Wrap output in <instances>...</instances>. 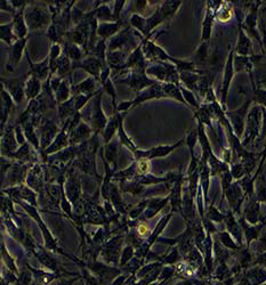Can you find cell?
Masks as SVG:
<instances>
[{"instance_id": "obj_11", "label": "cell", "mask_w": 266, "mask_h": 285, "mask_svg": "<svg viewBox=\"0 0 266 285\" xmlns=\"http://www.w3.org/2000/svg\"><path fill=\"white\" fill-rule=\"evenodd\" d=\"M69 128V126H68ZM93 128L89 123H87L84 119L79 122L77 126L69 129V135H70V145H80V144L86 143L94 135Z\"/></svg>"}, {"instance_id": "obj_39", "label": "cell", "mask_w": 266, "mask_h": 285, "mask_svg": "<svg viewBox=\"0 0 266 285\" xmlns=\"http://www.w3.org/2000/svg\"><path fill=\"white\" fill-rule=\"evenodd\" d=\"M207 56H208V42L202 41L201 45L199 46V48L196 49L192 62L195 65L203 64L207 61Z\"/></svg>"}, {"instance_id": "obj_47", "label": "cell", "mask_w": 266, "mask_h": 285, "mask_svg": "<svg viewBox=\"0 0 266 285\" xmlns=\"http://www.w3.org/2000/svg\"><path fill=\"white\" fill-rule=\"evenodd\" d=\"M128 1L126 0H116L113 5V16H114V21H120L121 19V14H123V11L126 6Z\"/></svg>"}, {"instance_id": "obj_45", "label": "cell", "mask_w": 266, "mask_h": 285, "mask_svg": "<svg viewBox=\"0 0 266 285\" xmlns=\"http://www.w3.org/2000/svg\"><path fill=\"white\" fill-rule=\"evenodd\" d=\"M232 16V9L229 4H221L217 11V18L221 22H228Z\"/></svg>"}, {"instance_id": "obj_34", "label": "cell", "mask_w": 266, "mask_h": 285, "mask_svg": "<svg viewBox=\"0 0 266 285\" xmlns=\"http://www.w3.org/2000/svg\"><path fill=\"white\" fill-rule=\"evenodd\" d=\"M119 139L114 138L113 140H111V142L107 144V145H105L104 147V158L105 160H107V162L109 163H113L114 166L117 165V155H118V146H119Z\"/></svg>"}, {"instance_id": "obj_37", "label": "cell", "mask_w": 266, "mask_h": 285, "mask_svg": "<svg viewBox=\"0 0 266 285\" xmlns=\"http://www.w3.org/2000/svg\"><path fill=\"white\" fill-rule=\"evenodd\" d=\"M41 169L39 166H34L28 177V184L35 189H39L41 186Z\"/></svg>"}, {"instance_id": "obj_10", "label": "cell", "mask_w": 266, "mask_h": 285, "mask_svg": "<svg viewBox=\"0 0 266 285\" xmlns=\"http://www.w3.org/2000/svg\"><path fill=\"white\" fill-rule=\"evenodd\" d=\"M19 149V144L16 139L15 124L8 123L1 133V154L2 156L12 158L13 154Z\"/></svg>"}, {"instance_id": "obj_41", "label": "cell", "mask_w": 266, "mask_h": 285, "mask_svg": "<svg viewBox=\"0 0 266 285\" xmlns=\"http://www.w3.org/2000/svg\"><path fill=\"white\" fill-rule=\"evenodd\" d=\"M32 154V145L29 142L19 146V149L13 154V159H19V160H25L28 159Z\"/></svg>"}, {"instance_id": "obj_13", "label": "cell", "mask_w": 266, "mask_h": 285, "mask_svg": "<svg viewBox=\"0 0 266 285\" xmlns=\"http://www.w3.org/2000/svg\"><path fill=\"white\" fill-rule=\"evenodd\" d=\"M161 98H167L165 95V91H163L162 84L158 83L153 86H151L143 91H141L140 94H137L135 97L131 100V106L135 107L140 104L145 103V101H152V100H161Z\"/></svg>"}, {"instance_id": "obj_28", "label": "cell", "mask_w": 266, "mask_h": 285, "mask_svg": "<svg viewBox=\"0 0 266 285\" xmlns=\"http://www.w3.org/2000/svg\"><path fill=\"white\" fill-rule=\"evenodd\" d=\"M0 39L8 47H11L12 45H14L18 40L14 34V24H13V21L9 23H1V25H0Z\"/></svg>"}, {"instance_id": "obj_5", "label": "cell", "mask_w": 266, "mask_h": 285, "mask_svg": "<svg viewBox=\"0 0 266 285\" xmlns=\"http://www.w3.org/2000/svg\"><path fill=\"white\" fill-rule=\"evenodd\" d=\"M28 78L29 73L15 78H1V86L8 91L16 105H21L24 100H26L25 83Z\"/></svg>"}, {"instance_id": "obj_19", "label": "cell", "mask_w": 266, "mask_h": 285, "mask_svg": "<svg viewBox=\"0 0 266 285\" xmlns=\"http://www.w3.org/2000/svg\"><path fill=\"white\" fill-rule=\"evenodd\" d=\"M124 117H126V113L113 112L112 116L109 117V121H107L106 127H105L103 133L101 134L102 137H103L105 145H107V144H109L111 140H113L114 138H116L118 130H119L120 121Z\"/></svg>"}, {"instance_id": "obj_7", "label": "cell", "mask_w": 266, "mask_h": 285, "mask_svg": "<svg viewBox=\"0 0 266 285\" xmlns=\"http://www.w3.org/2000/svg\"><path fill=\"white\" fill-rule=\"evenodd\" d=\"M72 84H71L69 79H62L58 75H51V86L57 105L69 101L72 97Z\"/></svg>"}, {"instance_id": "obj_27", "label": "cell", "mask_w": 266, "mask_h": 285, "mask_svg": "<svg viewBox=\"0 0 266 285\" xmlns=\"http://www.w3.org/2000/svg\"><path fill=\"white\" fill-rule=\"evenodd\" d=\"M57 113H58V117H60L62 124H63L65 121L71 119V117L75 116L77 113H79V112H77V110H75V106H74V103H73V100H72V97L69 101H64V103L58 104Z\"/></svg>"}, {"instance_id": "obj_29", "label": "cell", "mask_w": 266, "mask_h": 285, "mask_svg": "<svg viewBox=\"0 0 266 285\" xmlns=\"http://www.w3.org/2000/svg\"><path fill=\"white\" fill-rule=\"evenodd\" d=\"M162 88L167 98H172V100L179 101L180 104L189 107L188 103L184 100L182 90H180V86H177V84H162Z\"/></svg>"}, {"instance_id": "obj_4", "label": "cell", "mask_w": 266, "mask_h": 285, "mask_svg": "<svg viewBox=\"0 0 266 285\" xmlns=\"http://www.w3.org/2000/svg\"><path fill=\"white\" fill-rule=\"evenodd\" d=\"M117 84H126L128 88H130L136 95L140 94L146 88H149L153 84H158L156 80L150 78L146 74V71H136V70H129L124 71V74L123 78H118L116 79Z\"/></svg>"}, {"instance_id": "obj_17", "label": "cell", "mask_w": 266, "mask_h": 285, "mask_svg": "<svg viewBox=\"0 0 266 285\" xmlns=\"http://www.w3.org/2000/svg\"><path fill=\"white\" fill-rule=\"evenodd\" d=\"M126 23L121 18L120 21L117 22H105V23H98L97 28V37L102 40L109 41L111 38H113L118 32H120L124 28H126Z\"/></svg>"}, {"instance_id": "obj_33", "label": "cell", "mask_w": 266, "mask_h": 285, "mask_svg": "<svg viewBox=\"0 0 266 285\" xmlns=\"http://www.w3.org/2000/svg\"><path fill=\"white\" fill-rule=\"evenodd\" d=\"M213 21H214V13H213L212 8L208 4V9L206 12L205 19L202 22V34H201V40L208 41L212 35V29H213Z\"/></svg>"}, {"instance_id": "obj_6", "label": "cell", "mask_w": 266, "mask_h": 285, "mask_svg": "<svg viewBox=\"0 0 266 285\" xmlns=\"http://www.w3.org/2000/svg\"><path fill=\"white\" fill-rule=\"evenodd\" d=\"M62 127H58V124L55 121L49 120L47 117H42L40 122H39L37 130L39 139H40V151L42 153L51 146V144L54 142L56 136L60 133Z\"/></svg>"}, {"instance_id": "obj_16", "label": "cell", "mask_w": 266, "mask_h": 285, "mask_svg": "<svg viewBox=\"0 0 266 285\" xmlns=\"http://www.w3.org/2000/svg\"><path fill=\"white\" fill-rule=\"evenodd\" d=\"M71 146L70 145V135H69V128H68V122H64L62 124V128L56 136V138L54 139V142L51 144V146L48 147L47 150L45 151V155H52V154H55L60 151L67 149V147Z\"/></svg>"}, {"instance_id": "obj_12", "label": "cell", "mask_w": 266, "mask_h": 285, "mask_svg": "<svg viewBox=\"0 0 266 285\" xmlns=\"http://www.w3.org/2000/svg\"><path fill=\"white\" fill-rule=\"evenodd\" d=\"M106 63H103V62L98 60V58L87 55L81 62L73 63V70L75 71L77 68H81V70H84L86 73L89 74L90 77L95 78V79L100 83L101 72L103 70V67H106Z\"/></svg>"}, {"instance_id": "obj_3", "label": "cell", "mask_w": 266, "mask_h": 285, "mask_svg": "<svg viewBox=\"0 0 266 285\" xmlns=\"http://www.w3.org/2000/svg\"><path fill=\"white\" fill-rule=\"evenodd\" d=\"M104 91L101 88V90L98 91V94L95 96L93 100L90 101V105L88 103V107H89V113L87 116L83 117V119L86 121L87 123L90 124V127L93 128L94 133L102 134L103 130L106 127L109 117L105 116L103 106H102V98H103Z\"/></svg>"}, {"instance_id": "obj_22", "label": "cell", "mask_w": 266, "mask_h": 285, "mask_svg": "<svg viewBox=\"0 0 266 285\" xmlns=\"http://www.w3.org/2000/svg\"><path fill=\"white\" fill-rule=\"evenodd\" d=\"M249 105V103H246V105L241 106L240 109L234 111L232 113H228V116L230 117V122L232 124V129L234 130L235 135L238 137H240L244 133L245 129V117L247 116V107Z\"/></svg>"}, {"instance_id": "obj_23", "label": "cell", "mask_w": 266, "mask_h": 285, "mask_svg": "<svg viewBox=\"0 0 266 285\" xmlns=\"http://www.w3.org/2000/svg\"><path fill=\"white\" fill-rule=\"evenodd\" d=\"M29 73V72H28ZM42 83L41 80H39L37 77H35V75H32L29 73V78L28 80H26L25 83V97H26V101H30L32 100H35V98H37L39 95L41 94L42 91Z\"/></svg>"}, {"instance_id": "obj_2", "label": "cell", "mask_w": 266, "mask_h": 285, "mask_svg": "<svg viewBox=\"0 0 266 285\" xmlns=\"http://www.w3.org/2000/svg\"><path fill=\"white\" fill-rule=\"evenodd\" d=\"M146 74L157 83L174 84L180 86L179 71L169 62H153L146 68Z\"/></svg>"}, {"instance_id": "obj_20", "label": "cell", "mask_w": 266, "mask_h": 285, "mask_svg": "<svg viewBox=\"0 0 266 285\" xmlns=\"http://www.w3.org/2000/svg\"><path fill=\"white\" fill-rule=\"evenodd\" d=\"M259 111L261 110H259L258 107H252L250 112L248 113L247 128H246L244 144H248L250 140L255 139V137L257 136L258 126H259V116H261V112H259Z\"/></svg>"}, {"instance_id": "obj_49", "label": "cell", "mask_w": 266, "mask_h": 285, "mask_svg": "<svg viewBox=\"0 0 266 285\" xmlns=\"http://www.w3.org/2000/svg\"><path fill=\"white\" fill-rule=\"evenodd\" d=\"M135 2V11L134 13H137V14H141V13L144 12V9L146 8L147 4H149V1L147 0H137V1H134Z\"/></svg>"}, {"instance_id": "obj_36", "label": "cell", "mask_w": 266, "mask_h": 285, "mask_svg": "<svg viewBox=\"0 0 266 285\" xmlns=\"http://www.w3.org/2000/svg\"><path fill=\"white\" fill-rule=\"evenodd\" d=\"M80 192H81V187L77 178L72 177V178L69 179L67 183V193H68L69 199L74 203L79 199V196H80Z\"/></svg>"}, {"instance_id": "obj_42", "label": "cell", "mask_w": 266, "mask_h": 285, "mask_svg": "<svg viewBox=\"0 0 266 285\" xmlns=\"http://www.w3.org/2000/svg\"><path fill=\"white\" fill-rule=\"evenodd\" d=\"M166 201L167 200H154V201H151L149 208H147V210L145 211L146 218H151L153 217V216H156V214H158V211L161 208H163Z\"/></svg>"}, {"instance_id": "obj_46", "label": "cell", "mask_w": 266, "mask_h": 285, "mask_svg": "<svg viewBox=\"0 0 266 285\" xmlns=\"http://www.w3.org/2000/svg\"><path fill=\"white\" fill-rule=\"evenodd\" d=\"M150 170V160L140 159L136 161V175L144 176L147 175Z\"/></svg>"}, {"instance_id": "obj_25", "label": "cell", "mask_w": 266, "mask_h": 285, "mask_svg": "<svg viewBox=\"0 0 266 285\" xmlns=\"http://www.w3.org/2000/svg\"><path fill=\"white\" fill-rule=\"evenodd\" d=\"M63 51L67 54V56L72 61V63H78L81 62L87 56V53L85 49L80 46L73 44V42L64 41L63 42Z\"/></svg>"}, {"instance_id": "obj_26", "label": "cell", "mask_w": 266, "mask_h": 285, "mask_svg": "<svg viewBox=\"0 0 266 285\" xmlns=\"http://www.w3.org/2000/svg\"><path fill=\"white\" fill-rule=\"evenodd\" d=\"M94 17L97 19L98 23H105V22H116L114 21L113 11L111 9L106 1H100V5L94 7L93 11Z\"/></svg>"}, {"instance_id": "obj_18", "label": "cell", "mask_w": 266, "mask_h": 285, "mask_svg": "<svg viewBox=\"0 0 266 285\" xmlns=\"http://www.w3.org/2000/svg\"><path fill=\"white\" fill-rule=\"evenodd\" d=\"M101 84L95 78L88 75L86 79H84L81 83L73 84L71 87L72 96L73 95H93L101 90Z\"/></svg>"}, {"instance_id": "obj_38", "label": "cell", "mask_w": 266, "mask_h": 285, "mask_svg": "<svg viewBox=\"0 0 266 285\" xmlns=\"http://www.w3.org/2000/svg\"><path fill=\"white\" fill-rule=\"evenodd\" d=\"M102 89L105 94H107L109 96L112 98V106H113V112L117 111V90L116 87H114V81L112 79V77L109 78L105 83L102 84Z\"/></svg>"}, {"instance_id": "obj_1", "label": "cell", "mask_w": 266, "mask_h": 285, "mask_svg": "<svg viewBox=\"0 0 266 285\" xmlns=\"http://www.w3.org/2000/svg\"><path fill=\"white\" fill-rule=\"evenodd\" d=\"M24 18L31 32L47 30L53 22V16L47 4L30 1L24 9Z\"/></svg>"}, {"instance_id": "obj_9", "label": "cell", "mask_w": 266, "mask_h": 285, "mask_svg": "<svg viewBox=\"0 0 266 285\" xmlns=\"http://www.w3.org/2000/svg\"><path fill=\"white\" fill-rule=\"evenodd\" d=\"M183 142H184V139H180L179 142L173 144V145H159V146H156V147H151V149H149V150L139 149L135 153H134V155L136 156L137 160H140V159L152 160V159L165 158V156L169 155L170 153L174 152V151H175L179 145H182Z\"/></svg>"}, {"instance_id": "obj_50", "label": "cell", "mask_w": 266, "mask_h": 285, "mask_svg": "<svg viewBox=\"0 0 266 285\" xmlns=\"http://www.w3.org/2000/svg\"><path fill=\"white\" fill-rule=\"evenodd\" d=\"M149 233H150V231H149V228H147L146 225H144V224L139 225V227H137V234H139L140 236H142V237L146 236V235H149Z\"/></svg>"}, {"instance_id": "obj_14", "label": "cell", "mask_w": 266, "mask_h": 285, "mask_svg": "<svg viewBox=\"0 0 266 285\" xmlns=\"http://www.w3.org/2000/svg\"><path fill=\"white\" fill-rule=\"evenodd\" d=\"M25 57H26V61H28V63H29V73L35 75V77H37L39 80H41L42 83H45V81L47 80L48 78L52 75L51 67H49L48 56L46 57L44 61L35 62V63H34V62H32V60H31L30 55H29V53H28V49H26Z\"/></svg>"}, {"instance_id": "obj_15", "label": "cell", "mask_w": 266, "mask_h": 285, "mask_svg": "<svg viewBox=\"0 0 266 285\" xmlns=\"http://www.w3.org/2000/svg\"><path fill=\"white\" fill-rule=\"evenodd\" d=\"M15 106L16 104L14 100H13L8 91L1 86V105H0V121H1L0 122V129H1V133L7 127L9 114L15 109Z\"/></svg>"}, {"instance_id": "obj_35", "label": "cell", "mask_w": 266, "mask_h": 285, "mask_svg": "<svg viewBox=\"0 0 266 285\" xmlns=\"http://www.w3.org/2000/svg\"><path fill=\"white\" fill-rule=\"evenodd\" d=\"M129 24L134 30H136L139 34H141L144 38H145L146 17H144V16L141 14H137V13H133L129 17Z\"/></svg>"}, {"instance_id": "obj_30", "label": "cell", "mask_w": 266, "mask_h": 285, "mask_svg": "<svg viewBox=\"0 0 266 285\" xmlns=\"http://www.w3.org/2000/svg\"><path fill=\"white\" fill-rule=\"evenodd\" d=\"M239 37H238V44H236V47H235V50L236 53H238L240 56H247L249 54V51H250V48H251V42H250V39L247 37V34H245L244 29L240 27L239 29Z\"/></svg>"}, {"instance_id": "obj_44", "label": "cell", "mask_w": 266, "mask_h": 285, "mask_svg": "<svg viewBox=\"0 0 266 285\" xmlns=\"http://www.w3.org/2000/svg\"><path fill=\"white\" fill-rule=\"evenodd\" d=\"M85 16H86V13H85L84 11H81V9L79 8L77 5H74L73 8H72V11H71L72 25H73V27H77L78 24H80V23L84 21Z\"/></svg>"}, {"instance_id": "obj_40", "label": "cell", "mask_w": 266, "mask_h": 285, "mask_svg": "<svg viewBox=\"0 0 266 285\" xmlns=\"http://www.w3.org/2000/svg\"><path fill=\"white\" fill-rule=\"evenodd\" d=\"M25 170H26V166L22 165V163H15V165H13L12 170H11L12 182L13 183L21 182L25 176Z\"/></svg>"}, {"instance_id": "obj_24", "label": "cell", "mask_w": 266, "mask_h": 285, "mask_svg": "<svg viewBox=\"0 0 266 285\" xmlns=\"http://www.w3.org/2000/svg\"><path fill=\"white\" fill-rule=\"evenodd\" d=\"M24 8L19 9L16 13L15 16H13V24H14V34L18 39H24L29 37V30L28 24H26L25 18H24Z\"/></svg>"}, {"instance_id": "obj_48", "label": "cell", "mask_w": 266, "mask_h": 285, "mask_svg": "<svg viewBox=\"0 0 266 285\" xmlns=\"http://www.w3.org/2000/svg\"><path fill=\"white\" fill-rule=\"evenodd\" d=\"M0 9H1V12H8L9 14H12L13 16H15L16 13L18 12V11H16L14 7H13L11 1H6V0L0 1Z\"/></svg>"}, {"instance_id": "obj_43", "label": "cell", "mask_w": 266, "mask_h": 285, "mask_svg": "<svg viewBox=\"0 0 266 285\" xmlns=\"http://www.w3.org/2000/svg\"><path fill=\"white\" fill-rule=\"evenodd\" d=\"M180 90H182V94L184 96V100H185L186 103H188L189 107L190 106H193L195 107V109H199V104H198V101H196V98L195 96V94H193V91H191L188 88L183 87L182 84H180Z\"/></svg>"}, {"instance_id": "obj_21", "label": "cell", "mask_w": 266, "mask_h": 285, "mask_svg": "<svg viewBox=\"0 0 266 285\" xmlns=\"http://www.w3.org/2000/svg\"><path fill=\"white\" fill-rule=\"evenodd\" d=\"M234 74V64H233V50L229 55L228 61H226L225 68H224V77H223V84H222V105L225 106L226 97L230 89V84L233 79Z\"/></svg>"}, {"instance_id": "obj_8", "label": "cell", "mask_w": 266, "mask_h": 285, "mask_svg": "<svg viewBox=\"0 0 266 285\" xmlns=\"http://www.w3.org/2000/svg\"><path fill=\"white\" fill-rule=\"evenodd\" d=\"M29 41V37L24 39H18L14 45L8 47V58L6 62V71L13 73L18 67L19 62L22 61L23 55L26 50V44Z\"/></svg>"}, {"instance_id": "obj_31", "label": "cell", "mask_w": 266, "mask_h": 285, "mask_svg": "<svg viewBox=\"0 0 266 285\" xmlns=\"http://www.w3.org/2000/svg\"><path fill=\"white\" fill-rule=\"evenodd\" d=\"M124 117H123V119H121V121H120V126H119V130H118V134H117V138L119 139L121 145L126 146L128 150L131 151L133 153H135L136 151L139 150V147L136 146V144L133 142V139L130 138L126 130H124Z\"/></svg>"}, {"instance_id": "obj_32", "label": "cell", "mask_w": 266, "mask_h": 285, "mask_svg": "<svg viewBox=\"0 0 266 285\" xmlns=\"http://www.w3.org/2000/svg\"><path fill=\"white\" fill-rule=\"evenodd\" d=\"M106 54H107V41L98 39L96 45H95L94 47L88 51L87 55L96 57L98 58V60L103 62V63H106Z\"/></svg>"}]
</instances>
